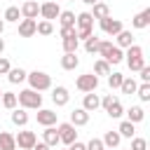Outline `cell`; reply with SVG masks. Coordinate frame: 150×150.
<instances>
[{
  "label": "cell",
  "instance_id": "obj_46",
  "mask_svg": "<svg viewBox=\"0 0 150 150\" xmlns=\"http://www.w3.org/2000/svg\"><path fill=\"white\" fill-rule=\"evenodd\" d=\"M68 150H87V145H84V143H80V141H75V143H70V145H68Z\"/></svg>",
  "mask_w": 150,
  "mask_h": 150
},
{
  "label": "cell",
  "instance_id": "obj_6",
  "mask_svg": "<svg viewBox=\"0 0 150 150\" xmlns=\"http://www.w3.org/2000/svg\"><path fill=\"white\" fill-rule=\"evenodd\" d=\"M35 141H38L35 131H19V134L14 136V143H16V145H19L21 150H33Z\"/></svg>",
  "mask_w": 150,
  "mask_h": 150
},
{
  "label": "cell",
  "instance_id": "obj_11",
  "mask_svg": "<svg viewBox=\"0 0 150 150\" xmlns=\"http://www.w3.org/2000/svg\"><path fill=\"white\" fill-rule=\"evenodd\" d=\"M82 108H84L87 112H94V110H98V108H101V98H98V94H94V91L84 94V98H82Z\"/></svg>",
  "mask_w": 150,
  "mask_h": 150
},
{
  "label": "cell",
  "instance_id": "obj_25",
  "mask_svg": "<svg viewBox=\"0 0 150 150\" xmlns=\"http://www.w3.org/2000/svg\"><path fill=\"white\" fill-rule=\"evenodd\" d=\"M101 141H103V145H105V148H110V150H112V148H117V145H120L122 136H120L117 131H105V136H103Z\"/></svg>",
  "mask_w": 150,
  "mask_h": 150
},
{
  "label": "cell",
  "instance_id": "obj_49",
  "mask_svg": "<svg viewBox=\"0 0 150 150\" xmlns=\"http://www.w3.org/2000/svg\"><path fill=\"white\" fill-rule=\"evenodd\" d=\"M82 2H84V5H91V7H94V5L98 2V0H82Z\"/></svg>",
  "mask_w": 150,
  "mask_h": 150
},
{
  "label": "cell",
  "instance_id": "obj_17",
  "mask_svg": "<svg viewBox=\"0 0 150 150\" xmlns=\"http://www.w3.org/2000/svg\"><path fill=\"white\" fill-rule=\"evenodd\" d=\"M35 23H38V21H33V19H21V23H19V35H21V38L35 35Z\"/></svg>",
  "mask_w": 150,
  "mask_h": 150
},
{
  "label": "cell",
  "instance_id": "obj_10",
  "mask_svg": "<svg viewBox=\"0 0 150 150\" xmlns=\"http://www.w3.org/2000/svg\"><path fill=\"white\" fill-rule=\"evenodd\" d=\"M68 98H70V94H68V89L63 87V84H59V87H54L52 89V101H54V105H66L68 103Z\"/></svg>",
  "mask_w": 150,
  "mask_h": 150
},
{
  "label": "cell",
  "instance_id": "obj_7",
  "mask_svg": "<svg viewBox=\"0 0 150 150\" xmlns=\"http://www.w3.org/2000/svg\"><path fill=\"white\" fill-rule=\"evenodd\" d=\"M98 23H101V30H103L105 35H117L120 30H124L122 21H120V19H112V16H105V19H101Z\"/></svg>",
  "mask_w": 150,
  "mask_h": 150
},
{
  "label": "cell",
  "instance_id": "obj_44",
  "mask_svg": "<svg viewBox=\"0 0 150 150\" xmlns=\"http://www.w3.org/2000/svg\"><path fill=\"white\" fill-rule=\"evenodd\" d=\"M9 68H12V66H9V61H7L5 56H0V75H7V73H9Z\"/></svg>",
  "mask_w": 150,
  "mask_h": 150
},
{
  "label": "cell",
  "instance_id": "obj_41",
  "mask_svg": "<svg viewBox=\"0 0 150 150\" xmlns=\"http://www.w3.org/2000/svg\"><path fill=\"white\" fill-rule=\"evenodd\" d=\"M84 145H87V150H105V145H103L101 138H91V141L84 143Z\"/></svg>",
  "mask_w": 150,
  "mask_h": 150
},
{
  "label": "cell",
  "instance_id": "obj_19",
  "mask_svg": "<svg viewBox=\"0 0 150 150\" xmlns=\"http://www.w3.org/2000/svg\"><path fill=\"white\" fill-rule=\"evenodd\" d=\"M89 14H91V19H98V21H101V19L110 16V7H108L105 2H101V0H98V2L94 5V12H89Z\"/></svg>",
  "mask_w": 150,
  "mask_h": 150
},
{
  "label": "cell",
  "instance_id": "obj_53",
  "mask_svg": "<svg viewBox=\"0 0 150 150\" xmlns=\"http://www.w3.org/2000/svg\"><path fill=\"white\" fill-rule=\"evenodd\" d=\"M0 98H2V89H0Z\"/></svg>",
  "mask_w": 150,
  "mask_h": 150
},
{
  "label": "cell",
  "instance_id": "obj_23",
  "mask_svg": "<svg viewBox=\"0 0 150 150\" xmlns=\"http://www.w3.org/2000/svg\"><path fill=\"white\" fill-rule=\"evenodd\" d=\"M117 134H120L122 138H134V134H136V124H131L129 120H124V122H120Z\"/></svg>",
  "mask_w": 150,
  "mask_h": 150
},
{
  "label": "cell",
  "instance_id": "obj_16",
  "mask_svg": "<svg viewBox=\"0 0 150 150\" xmlns=\"http://www.w3.org/2000/svg\"><path fill=\"white\" fill-rule=\"evenodd\" d=\"M56 19H59L61 28H75V12H70V9H61V14H59Z\"/></svg>",
  "mask_w": 150,
  "mask_h": 150
},
{
  "label": "cell",
  "instance_id": "obj_8",
  "mask_svg": "<svg viewBox=\"0 0 150 150\" xmlns=\"http://www.w3.org/2000/svg\"><path fill=\"white\" fill-rule=\"evenodd\" d=\"M59 14H61V7H59L56 2H52V0H47V2L40 5V16H42L45 21H52V19H56Z\"/></svg>",
  "mask_w": 150,
  "mask_h": 150
},
{
  "label": "cell",
  "instance_id": "obj_18",
  "mask_svg": "<svg viewBox=\"0 0 150 150\" xmlns=\"http://www.w3.org/2000/svg\"><path fill=\"white\" fill-rule=\"evenodd\" d=\"M115 38H117V45H115V47H120V49H127V47L134 45V35H131V30H120Z\"/></svg>",
  "mask_w": 150,
  "mask_h": 150
},
{
  "label": "cell",
  "instance_id": "obj_26",
  "mask_svg": "<svg viewBox=\"0 0 150 150\" xmlns=\"http://www.w3.org/2000/svg\"><path fill=\"white\" fill-rule=\"evenodd\" d=\"M0 150H16L14 136L9 131H0Z\"/></svg>",
  "mask_w": 150,
  "mask_h": 150
},
{
  "label": "cell",
  "instance_id": "obj_45",
  "mask_svg": "<svg viewBox=\"0 0 150 150\" xmlns=\"http://www.w3.org/2000/svg\"><path fill=\"white\" fill-rule=\"evenodd\" d=\"M112 101H115V96H112V94H108V96H103V98H101V105H103V108H108Z\"/></svg>",
  "mask_w": 150,
  "mask_h": 150
},
{
  "label": "cell",
  "instance_id": "obj_9",
  "mask_svg": "<svg viewBox=\"0 0 150 150\" xmlns=\"http://www.w3.org/2000/svg\"><path fill=\"white\" fill-rule=\"evenodd\" d=\"M19 12H21V16L23 19H38V14H40V5L35 2V0H26L21 7H19Z\"/></svg>",
  "mask_w": 150,
  "mask_h": 150
},
{
  "label": "cell",
  "instance_id": "obj_30",
  "mask_svg": "<svg viewBox=\"0 0 150 150\" xmlns=\"http://www.w3.org/2000/svg\"><path fill=\"white\" fill-rule=\"evenodd\" d=\"M35 33H38V35H52V33H54L52 21H45V19L38 21V23H35Z\"/></svg>",
  "mask_w": 150,
  "mask_h": 150
},
{
  "label": "cell",
  "instance_id": "obj_38",
  "mask_svg": "<svg viewBox=\"0 0 150 150\" xmlns=\"http://www.w3.org/2000/svg\"><path fill=\"white\" fill-rule=\"evenodd\" d=\"M127 66H129V70H141L143 66H145V61H143V56H138V59H127Z\"/></svg>",
  "mask_w": 150,
  "mask_h": 150
},
{
  "label": "cell",
  "instance_id": "obj_54",
  "mask_svg": "<svg viewBox=\"0 0 150 150\" xmlns=\"http://www.w3.org/2000/svg\"><path fill=\"white\" fill-rule=\"evenodd\" d=\"M70 2H73V0H70Z\"/></svg>",
  "mask_w": 150,
  "mask_h": 150
},
{
  "label": "cell",
  "instance_id": "obj_34",
  "mask_svg": "<svg viewBox=\"0 0 150 150\" xmlns=\"http://www.w3.org/2000/svg\"><path fill=\"white\" fill-rule=\"evenodd\" d=\"M98 42H101V40H98L96 35L87 38V40H84V52H87V54H96V52H98Z\"/></svg>",
  "mask_w": 150,
  "mask_h": 150
},
{
  "label": "cell",
  "instance_id": "obj_21",
  "mask_svg": "<svg viewBox=\"0 0 150 150\" xmlns=\"http://www.w3.org/2000/svg\"><path fill=\"white\" fill-rule=\"evenodd\" d=\"M143 117H145V112H143V108H141V105H131V108L127 110V120H129L131 124L143 122Z\"/></svg>",
  "mask_w": 150,
  "mask_h": 150
},
{
  "label": "cell",
  "instance_id": "obj_15",
  "mask_svg": "<svg viewBox=\"0 0 150 150\" xmlns=\"http://www.w3.org/2000/svg\"><path fill=\"white\" fill-rule=\"evenodd\" d=\"M148 23H150V7H145L143 12H138V14L131 19V26L138 28V30H141V28H148Z\"/></svg>",
  "mask_w": 150,
  "mask_h": 150
},
{
  "label": "cell",
  "instance_id": "obj_33",
  "mask_svg": "<svg viewBox=\"0 0 150 150\" xmlns=\"http://www.w3.org/2000/svg\"><path fill=\"white\" fill-rule=\"evenodd\" d=\"M2 105L7 108V110H14L16 108V94H12V91H2Z\"/></svg>",
  "mask_w": 150,
  "mask_h": 150
},
{
  "label": "cell",
  "instance_id": "obj_39",
  "mask_svg": "<svg viewBox=\"0 0 150 150\" xmlns=\"http://www.w3.org/2000/svg\"><path fill=\"white\" fill-rule=\"evenodd\" d=\"M136 94H138V98L141 101H150V84H141V87H136Z\"/></svg>",
  "mask_w": 150,
  "mask_h": 150
},
{
  "label": "cell",
  "instance_id": "obj_52",
  "mask_svg": "<svg viewBox=\"0 0 150 150\" xmlns=\"http://www.w3.org/2000/svg\"><path fill=\"white\" fill-rule=\"evenodd\" d=\"M59 150H68V148H59Z\"/></svg>",
  "mask_w": 150,
  "mask_h": 150
},
{
  "label": "cell",
  "instance_id": "obj_5",
  "mask_svg": "<svg viewBox=\"0 0 150 150\" xmlns=\"http://www.w3.org/2000/svg\"><path fill=\"white\" fill-rule=\"evenodd\" d=\"M56 131H59V141H61V143H66V145H70V143H75V141H77V131H75V127H73L70 122L59 124V127H56Z\"/></svg>",
  "mask_w": 150,
  "mask_h": 150
},
{
  "label": "cell",
  "instance_id": "obj_27",
  "mask_svg": "<svg viewBox=\"0 0 150 150\" xmlns=\"http://www.w3.org/2000/svg\"><path fill=\"white\" fill-rule=\"evenodd\" d=\"M77 47H80L77 35H73V38H63V54H77Z\"/></svg>",
  "mask_w": 150,
  "mask_h": 150
},
{
  "label": "cell",
  "instance_id": "obj_31",
  "mask_svg": "<svg viewBox=\"0 0 150 150\" xmlns=\"http://www.w3.org/2000/svg\"><path fill=\"white\" fill-rule=\"evenodd\" d=\"M112 70H110V63L108 61H103V59H98L96 63H94V75L98 77V75H110Z\"/></svg>",
  "mask_w": 150,
  "mask_h": 150
},
{
  "label": "cell",
  "instance_id": "obj_48",
  "mask_svg": "<svg viewBox=\"0 0 150 150\" xmlns=\"http://www.w3.org/2000/svg\"><path fill=\"white\" fill-rule=\"evenodd\" d=\"M33 150H52L47 143H42V141H35V145H33Z\"/></svg>",
  "mask_w": 150,
  "mask_h": 150
},
{
  "label": "cell",
  "instance_id": "obj_14",
  "mask_svg": "<svg viewBox=\"0 0 150 150\" xmlns=\"http://www.w3.org/2000/svg\"><path fill=\"white\" fill-rule=\"evenodd\" d=\"M42 143H47L49 148H56L61 141H59V131H56V127H45V131H42Z\"/></svg>",
  "mask_w": 150,
  "mask_h": 150
},
{
  "label": "cell",
  "instance_id": "obj_22",
  "mask_svg": "<svg viewBox=\"0 0 150 150\" xmlns=\"http://www.w3.org/2000/svg\"><path fill=\"white\" fill-rule=\"evenodd\" d=\"M12 124L26 127V124H28V112H26L23 108H14V110H12Z\"/></svg>",
  "mask_w": 150,
  "mask_h": 150
},
{
  "label": "cell",
  "instance_id": "obj_13",
  "mask_svg": "<svg viewBox=\"0 0 150 150\" xmlns=\"http://www.w3.org/2000/svg\"><path fill=\"white\" fill-rule=\"evenodd\" d=\"M89 122V112L84 110V108H75L73 112H70V124L73 127H84Z\"/></svg>",
  "mask_w": 150,
  "mask_h": 150
},
{
  "label": "cell",
  "instance_id": "obj_47",
  "mask_svg": "<svg viewBox=\"0 0 150 150\" xmlns=\"http://www.w3.org/2000/svg\"><path fill=\"white\" fill-rule=\"evenodd\" d=\"M75 35V28H61V38H73Z\"/></svg>",
  "mask_w": 150,
  "mask_h": 150
},
{
  "label": "cell",
  "instance_id": "obj_42",
  "mask_svg": "<svg viewBox=\"0 0 150 150\" xmlns=\"http://www.w3.org/2000/svg\"><path fill=\"white\" fill-rule=\"evenodd\" d=\"M75 35H77V40H87L94 35V28H80V30H75Z\"/></svg>",
  "mask_w": 150,
  "mask_h": 150
},
{
  "label": "cell",
  "instance_id": "obj_50",
  "mask_svg": "<svg viewBox=\"0 0 150 150\" xmlns=\"http://www.w3.org/2000/svg\"><path fill=\"white\" fill-rule=\"evenodd\" d=\"M2 49H5V40L0 38V54H2Z\"/></svg>",
  "mask_w": 150,
  "mask_h": 150
},
{
  "label": "cell",
  "instance_id": "obj_32",
  "mask_svg": "<svg viewBox=\"0 0 150 150\" xmlns=\"http://www.w3.org/2000/svg\"><path fill=\"white\" fill-rule=\"evenodd\" d=\"M136 87H138V84H136V80H134V77H124V80H122V84H120L122 94H129V96H131V94H136Z\"/></svg>",
  "mask_w": 150,
  "mask_h": 150
},
{
  "label": "cell",
  "instance_id": "obj_36",
  "mask_svg": "<svg viewBox=\"0 0 150 150\" xmlns=\"http://www.w3.org/2000/svg\"><path fill=\"white\" fill-rule=\"evenodd\" d=\"M122 80H124L122 73H110V75H108V84H110V89H120Z\"/></svg>",
  "mask_w": 150,
  "mask_h": 150
},
{
  "label": "cell",
  "instance_id": "obj_1",
  "mask_svg": "<svg viewBox=\"0 0 150 150\" xmlns=\"http://www.w3.org/2000/svg\"><path fill=\"white\" fill-rule=\"evenodd\" d=\"M98 54H101L103 61H108L110 66L124 61V52H122L120 47H115L112 42H108V40H101V42H98Z\"/></svg>",
  "mask_w": 150,
  "mask_h": 150
},
{
  "label": "cell",
  "instance_id": "obj_51",
  "mask_svg": "<svg viewBox=\"0 0 150 150\" xmlns=\"http://www.w3.org/2000/svg\"><path fill=\"white\" fill-rule=\"evenodd\" d=\"M2 30H5V21L0 19V35H2Z\"/></svg>",
  "mask_w": 150,
  "mask_h": 150
},
{
  "label": "cell",
  "instance_id": "obj_29",
  "mask_svg": "<svg viewBox=\"0 0 150 150\" xmlns=\"http://www.w3.org/2000/svg\"><path fill=\"white\" fill-rule=\"evenodd\" d=\"M105 112H108V117H112V120H120V117L124 115V108H122V103L115 98V101H112V103L105 108Z\"/></svg>",
  "mask_w": 150,
  "mask_h": 150
},
{
  "label": "cell",
  "instance_id": "obj_43",
  "mask_svg": "<svg viewBox=\"0 0 150 150\" xmlns=\"http://www.w3.org/2000/svg\"><path fill=\"white\" fill-rule=\"evenodd\" d=\"M138 73H141V80H143L145 84H150V66H143Z\"/></svg>",
  "mask_w": 150,
  "mask_h": 150
},
{
  "label": "cell",
  "instance_id": "obj_24",
  "mask_svg": "<svg viewBox=\"0 0 150 150\" xmlns=\"http://www.w3.org/2000/svg\"><path fill=\"white\" fill-rule=\"evenodd\" d=\"M75 26H77V30H80V28H91V26H94L91 14H89V12H80V14L75 16Z\"/></svg>",
  "mask_w": 150,
  "mask_h": 150
},
{
  "label": "cell",
  "instance_id": "obj_20",
  "mask_svg": "<svg viewBox=\"0 0 150 150\" xmlns=\"http://www.w3.org/2000/svg\"><path fill=\"white\" fill-rule=\"evenodd\" d=\"M77 66H80L77 54H63V56H61V68H63V70H75Z\"/></svg>",
  "mask_w": 150,
  "mask_h": 150
},
{
  "label": "cell",
  "instance_id": "obj_37",
  "mask_svg": "<svg viewBox=\"0 0 150 150\" xmlns=\"http://www.w3.org/2000/svg\"><path fill=\"white\" fill-rule=\"evenodd\" d=\"M138 56H143V47H138V45H131V47H127V54H124V59H138Z\"/></svg>",
  "mask_w": 150,
  "mask_h": 150
},
{
  "label": "cell",
  "instance_id": "obj_35",
  "mask_svg": "<svg viewBox=\"0 0 150 150\" xmlns=\"http://www.w3.org/2000/svg\"><path fill=\"white\" fill-rule=\"evenodd\" d=\"M19 16H21L19 7H14V5H12V7H7V9H5V16H2V21H12V23H14V21H19Z\"/></svg>",
  "mask_w": 150,
  "mask_h": 150
},
{
  "label": "cell",
  "instance_id": "obj_3",
  "mask_svg": "<svg viewBox=\"0 0 150 150\" xmlns=\"http://www.w3.org/2000/svg\"><path fill=\"white\" fill-rule=\"evenodd\" d=\"M26 80H28V89H33V91H45V89H49L52 87V77L45 73V70H33V73H28L26 75Z\"/></svg>",
  "mask_w": 150,
  "mask_h": 150
},
{
  "label": "cell",
  "instance_id": "obj_12",
  "mask_svg": "<svg viewBox=\"0 0 150 150\" xmlns=\"http://www.w3.org/2000/svg\"><path fill=\"white\" fill-rule=\"evenodd\" d=\"M38 124H42V127H54V124H56V112H54V110H47V108H40V110H38Z\"/></svg>",
  "mask_w": 150,
  "mask_h": 150
},
{
  "label": "cell",
  "instance_id": "obj_2",
  "mask_svg": "<svg viewBox=\"0 0 150 150\" xmlns=\"http://www.w3.org/2000/svg\"><path fill=\"white\" fill-rule=\"evenodd\" d=\"M16 103L23 110H40L42 108V94L40 91H33V89H23V91H19Z\"/></svg>",
  "mask_w": 150,
  "mask_h": 150
},
{
  "label": "cell",
  "instance_id": "obj_4",
  "mask_svg": "<svg viewBox=\"0 0 150 150\" xmlns=\"http://www.w3.org/2000/svg\"><path fill=\"white\" fill-rule=\"evenodd\" d=\"M75 87H77L80 91H84V94L96 91V87H98V77H96L94 73H84V75H80V77L75 80Z\"/></svg>",
  "mask_w": 150,
  "mask_h": 150
},
{
  "label": "cell",
  "instance_id": "obj_28",
  "mask_svg": "<svg viewBox=\"0 0 150 150\" xmlns=\"http://www.w3.org/2000/svg\"><path fill=\"white\" fill-rule=\"evenodd\" d=\"M26 70L23 68H9V73H7V80L12 82V84H19V82H23L26 80Z\"/></svg>",
  "mask_w": 150,
  "mask_h": 150
},
{
  "label": "cell",
  "instance_id": "obj_40",
  "mask_svg": "<svg viewBox=\"0 0 150 150\" xmlns=\"http://www.w3.org/2000/svg\"><path fill=\"white\" fill-rule=\"evenodd\" d=\"M129 150H148V141L145 138H131V148Z\"/></svg>",
  "mask_w": 150,
  "mask_h": 150
}]
</instances>
